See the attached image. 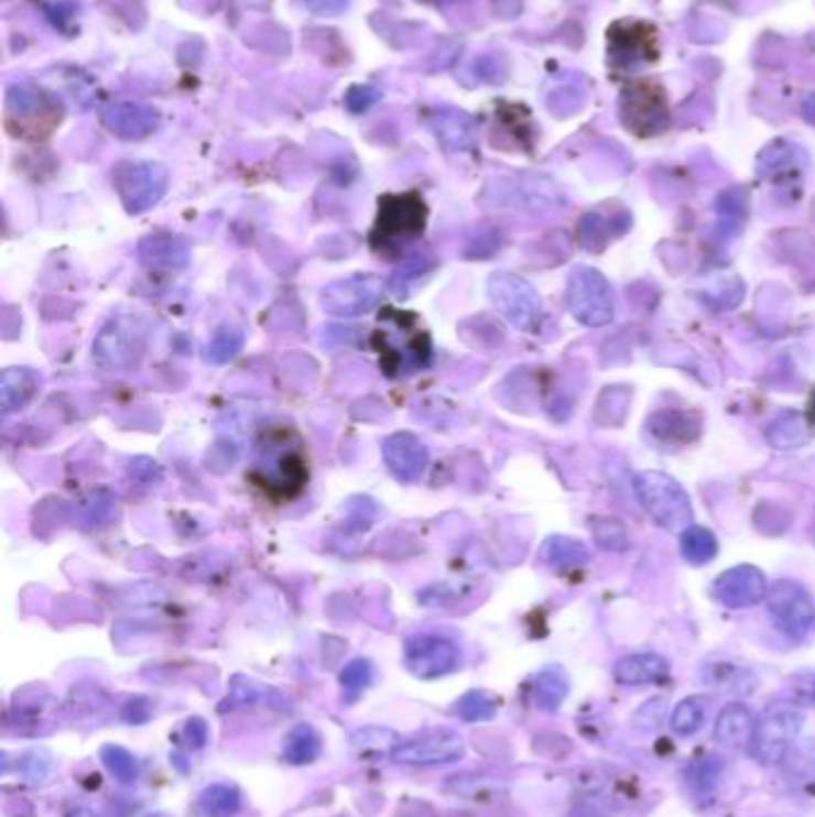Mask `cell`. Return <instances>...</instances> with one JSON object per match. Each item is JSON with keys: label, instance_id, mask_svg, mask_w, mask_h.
<instances>
[{"label": "cell", "instance_id": "6da1fadb", "mask_svg": "<svg viewBox=\"0 0 815 817\" xmlns=\"http://www.w3.org/2000/svg\"><path fill=\"white\" fill-rule=\"evenodd\" d=\"M251 481L273 500L297 498L308 481V461L304 443L287 426H271L257 443Z\"/></svg>", "mask_w": 815, "mask_h": 817}, {"label": "cell", "instance_id": "7a4b0ae2", "mask_svg": "<svg viewBox=\"0 0 815 817\" xmlns=\"http://www.w3.org/2000/svg\"><path fill=\"white\" fill-rule=\"evenodd\" d=\"M373 347L381 355V369L390 378L419 373L431 363V337L412 314L388 308L373 333Z\"/></svg>", "mask_w": 815, "mask_h": 817}, {"label": "cell", "instance_id": "3957f363", "mask_svg": "<svg viewBox=\"0 0 815 817\" xmlns=\"http://www.w3.org/2000/svg\"><path fill=\"white\" fill-rule=\"evenodd\" d=\"M637 500L658 526L667 531H686L694 524V506L686 490L672 476L660 471H641L634 478Z\"/></svg>", "mask_w": 815, "mask_h": 817}, {"label": "cell", "instance_id": "277c9868", "mask_svg": "<svg viewBox=\"0 0 815 817\" xmlns=\"http://www.w3.org/2000/svg\"><path fill=\"white\" fill-rule=\"evenodd\" d=\"M149 328L139 316L110 318L94 340V361L110 373L132 371L144 357Z\"/></svg>", "mask_w": 815, "mask_h": 817}, {"label": "cell", "instance_id": "5b68a950", "mask_svg": "<svg viewBox=\"0 0 815 817\" xmlns=\"http://www.w3.org/2000/svg\"><path fill=\"white\" fill-rule=\"evenodd\" d=\"M804 727V712L794 702H778L758 715L749 753L763 767L780 765L790 755L792 745Z\"/></svg>", "mask_w": 815, "mask_h": 817}, {"label": "cell", "instance_id": "8992f818", "mask_svg": "<svg viewBox=\"0 0 815 817\" xmlns=\"http://www.w3.org/2000/svg\"><path fill=\"white\" fill-rule=\"evenodd\" d=\"M426 228V206L416 194L385 196L378 208V220L371 232V244L376 251L390 253L400 251Z\"/></svg>", "mask_w": 815, "mask_h": 817}, {"label": "cell", "instance_id": "52a82bcc", "mask_svg": "<svg viewBox=\"0 0 815 817\" xmlns=\"http://www.w3.org/2000/svg\"><path fill=\"white\" fill-rule=\"evenodd\" d=\"M488 297L496 312L522 333H536L543 323V302L529 280L510 271L488 277Z\"/></svg>", "mask_w": 815, "mask_h": 817}, {"label": "cell", "instance_id": "ba28073f", "mask_svg": "<svg viewBox=\"0 0 815 817\" xmlns=\"http://www.w3.org/2000/svg\"><path fill=\"white\" fill-rule=\"evenodd\" d=\"M171 185L165 165L153 161H124L112 171V187L130 216L156 208Z\"/></svg>", "mask_w": 815, "mask_h": 817}, {"label": "cell", "instance_id": "9c48e42d", "mask_svg": "<svg viewBox=\"0 0 815 817\" xmlns=\"http://www.w3.org/2000/svg\"><path fill=\"white\" fill-rule=\"evenodd\" d=\"M567 306L582 326H608L615 316V297L608 277L591 265L572 268L567 277Z\"/></svg>", "mask_w": 815, "mask_h": 817}, {"label": "cell", "instance_id": "30bf717a", "mask_svg": "<svg viewBox=\"0 0 815 817\" xmlns=\"http://www.w3.org/2000/svg\"><path fill=\"white\" fill-rule=\"evenodd\" d=\"M620 120L631 134L655 137L670 127L665 89L655 79L631 81L620 96Z\"/></svg>", "mask_w": 815, "mask_h": 817}, {"label": "cell", "instance_id": "8fae6325", "mask_svg": "<svg viewBox=\"0 0 815 817\" xmlns=\"http://www.w3.org/2000/svg\"><path fill=\"white\" fill-rule=\"evenodd\" d=\"M768 614L786 639L804 641L815 631V602L796 581H775L768 588Z\"/></svg>", "mask_w": 815, "mask_h": 817}, {"label": "cell", "instance_id": "7c38bea8", "mask_svg": "<svg viewBox=\"0 0 815 817\" xmlns=\"http://www.w3.org/2000/svg\"><path fill=\"white\" fill-rule=\"evenodd\" d=\"M385 285L383 280L373 273H355L335 283L326 285L320 292V306L326 314L337 318H357L371 314L381 304Z\"/></svg>", "mask_w": 815, "mask_h": 817}, {"label": "cell", "instance_id": "4fadbf2b", "mask_svg": "<svg viewBox=\"0 0 815 817\" xmlns=\"http://www.w3.org/2000/svg\"><path fill=\"white\" fill-rule=\"evenodd\" d=\"M655 26L641 20H620L608 30V58L612 67H637L658 61Z\"/></svg>", "mask_w": 815, "mask_h": 817}, {"label": "cell", "instance_id": "5bb4252c", "mask_svg": "<svg viewBox=\"0 0 815 817\" xmlns=\"http://www.w3.org/2000/svg\"><path fill=\"white\" fill-rule=\"evenodd\" d=\"M464 758V739L453 729H433L416 739L398 743L392 760L410 767L453 765Z\"/></svg>", "mask_w": 815, "mask_h": 817}, {"label": "cell", "instance_id": "9a60e30c", "mask_svg": "<svg viewBox=\"0 0 815 817\" xmlns=\"http://www.w3.org/2000/svg\"><path fill=\"white\" fill-rule=\"evenodd\" d=\"M404 662L419 679H438L459 665V645L441 633H416L404 645Z\"/></svg>", "mask_w": 815, "mask_h": 817}, {"label": "cell", "instance_id": "2e32d148", "mask_svg": "<svg viewBox=\"0 0 815 817\" xmlns=\"http://www.w3.org/2000/svg\"><path fill=\"white\" fill-rule=\"evenodd\" d=\"M713 590L725 608L743 610V608H751V604L765 600L768 581L761 569H756L751 565H741V567H732V569L722 571L718 579H715Z\"/></svg>", "mask_w": 815, "mask_h": 817}, {"label": "cell", "instance_id": "e0dca14e", "mask_svg": "<svg viewBox=\"0 0 815 817\" xmlns=\"http://www.w3.org/2000/svg\"><path fill=\"white\" fill-rule=\"evenodd\" d=\"M383 459L392 478L400 483H416L428 467V447L412 433H395L383 440Z\"/></svg>", "mask_w": 815, "mask_h": 817}, {"label": "cell", "instance_id": "ac0fdd59", "mask_svg": "<svg viewBox=\"0 0 815 817\" xmlns=\"http://www.w3.org/2000/svg\"><path fill=\"white\" fill-rule=\"evenodd\" d=\"M139 261H142L151 271H165V273H177L182 268H187L192 259V249L185 237L173 235V232H156L144 237L137 247Z\"/></svg>", "mask_w": 815, "mask_h": 817}, {"label": "cell", "instance_id": "d6986e66", "mask_svg": "<svg viewBox=\"0 0 815 817\" xmlns=\"http://www.w3.org/2000/svg\"><path fill=\"white\" fill-rule=\"evenodd\" d=\"M104 124L124 142H139L159 127V112L142 104H112L104 110Z\"/></svg>", "mask_w": 815, "mask_h": 817}, {"label": "cell", "instance_id": "ffe728a7", "mask_svg": "<svg viewBox=\"0 0 815 817\" xmlns=\"http://www.w3.org/2000/svg\"><path fill=\"white\" fill-rule=\"evenodd\" d=\"M806 171V153L794 144L775 142L758 156V175L768 182H794Z\"/></svg>", "mask_w": 815, "mask_h": 817}, {"label": "cell", "instance_id": "44dd1931", "mask_svg": "<svg viewBox=\"0 0 815 817\" xmlns=\"http://www.w3.org/2000/svg\"><path fill=\"white\" fill-rule=\"evenodd\" d=\"M670 662L658 653H634L615 665V679L624 686L658 684L667 679Z\"/></svg>", "mask_w": 815, "mask_h": 817}, {"label": "cell", "instance_id": "7402d4cb", "mask_svg": "<svg viewBox=\"0 0 815 817\" xmlns=\"http://www.w3.org/2000/svg\"><path fill=\"white\" fill-rule=\"evenodd\" d=\"M756 717L743 702H729L715 720V741L725 749H743L753 737Z\"/></svg>", "mask_w": 815, "mask_h": 817}, {"label": "cell", "instance_id": "603a6c76", "mask_svg": "<svg viewBox=\"0 0 815 817\" xmlns=\"http://www.w3.org/2000/svg\"><path fill=\"white\" fill-rule=\"evenodd\" d=\"M649 433L655 440L684 445L698 438L700 424L694 414L677 412V408H665V412H655L649 418Z\"/></svg>", "mask_w": 815, "mask_h": 817}, {"label": "cell", "instance_id": "cb8c5ba5", "mask_svg": "<svg viewBox=\"0 0 815 817\" xmlns=\"http://www.w3.org/2000/svg\"><path fill=\"white\" fill-rule=\"evenodd\" d=\"M39 392V375L32 369H6L0 375V406L6 414L20 412Z\"/></svg>", "mask_w": 815, "mask_h": 817}, {"label": "cell", "instance_id": "d4e9b609", "mask_svg": "<svg viewBox=\"0 0 815 817\" xmlns=\"http://www.w3.org/2000/svg\"><path fill=\"white\" fill-rule=\"evenodd\" d=\"M700 679L708 684L715 691L725 694H737V696H749L758 688V679L743 667L732 665V662H713L700 672Z\"/></svg>", "mask_w": 815, "mask_h": 817}, {"label": "cell", "instance_id": "484cf974", "mask_svg": "<svg viewBox=\"0 0 815 817\" xmlns=\"http://www.w3.org/2000/svg\"><path fill=\"white\" fill-rule=\"evenodd\" d=\"M433 130L447 151H467L476 142V127L471 118L457 110L435 112Z\"/></svg>", "mask_w": 815, "mask_h": 817}, {"label": "cell", "instance_id": "4316f807", "mask_svg": "<svg viewBox=\"0 0 815 817\" xmlns=\"http://www.w3.org/2000/svg\"><path fill=\"white\" fill-rule=\"evenodd\" d=\"M541 559L547 567L559 569V571H569V569H582L591 562V553L586 551L584 543L565 538V535H553L547 538L541 547Z\"/></svg>", "mask_w": 815, "mask_h": 817}, {"label": "cell", "instance_id": "83f0119b", "mask_svg": "<svg viewBox=\"0 0 815 817\" xmlns=\"http://www.w3.org/2000/svg\"><path fill=\"white\" fill-rule=\"evenodd\" d=\"M765 438L772 447H778V449H796L808 443L811 428L806 424V418L801 414L784 412L768 426Z\"/></svg>", "mask_w": 815, "mask_h": 817}, {"label": "cell", "instance_id": "f1b7e54d", "mask_svg": "<svg viewBox=\"0 0 815 817\" xmlns=\"http://www.w3.org/2000/svg\"><path fill=\"white\" fill-rule=\"evenodd\" d=\"M569 694V682L559 667H545L533 682V702L545 712H555Z\"/></svg>", "mask_w": 815, "mask_h": 817}, {"label": "cell", "instance_id": "f546056e", "mask_svg": "<svg viewBox=\"0 0 815 817\" xmlns=\"http://www.w3.org/2000/svg\"><path fill=\"white\" fill-rule=\"evenodd\" d=\"M199 806L208 817H235L242 810V794L232 784H210L202 792Z\"/></svg>", "mask_w": 815, "mask_h": 817}, {"label": "cell", "instance_id": "4dcf8cb0", "mask_svg": "<svg viewBox=\"0 0 815 817\" xmlns=\"http://www.w3.org/2000/svg\"><path fill=\"white\" fill-rule=\"evenodd\" d=\"M318 753H320V737L312 725H297L290 731L285 739L283 755L290 760L292 765L314 763Z\"/></svg>", "mask_w": 815, "mask_h": 817}, {"label": "cell", "instance_id": "1f68e13d", "mask_svg": "<svg viewBox=\"0 0 815 817\" xmlns=\"http://www.w3.org/2000/svg\"><path fill=\"white\" fill-rule=\"evenodd\" d=\"M682 555L688 565H708L718 555V538L704 526L682 531Z\"/></svg>", "mask_w": 815, "mask_h": 817}, {"label": "cell", "instance_id": "d6a6232c", "mask_svg": "<svg viewBox=\"0 0 815 817\" xmlns=\"http://www.w3.org/2000/svg\"><path fill=\"white\" fill-rule=\"evenodd\" d=\"M435 268V261L431 259V253H412L402 261L395 273L390 277V290L398 294V297H406L416 283H421V277H426Z\"/></svg>", "mask_w": 815, "mask_h": 817}, {"label": "cell", "instance_id": "836d02e7", "mask_svg": "<svg viewBox=\"0 0 815 817\" xmlns=\"http://www.w3.org/2000/svg\"><path fill=\"white\" fill-rule=\"evenodd\" d=\"M706 712H708V700L704 696L684 698L670 717L672 731L680 737L696 734V731L706 722Z\"/></svg>", "mask_w": 815, "mask_h": 817}, {"label": "cell", "instance_id": "e575fe53", "mask_svg": "<svg viewBox=\"0 0 815 817\" xmlns=\"http://www.w3.org/2000/svg\"><path fill=\"white\" fill-rule=\"evenodd\" d=\"M244 347V333L235 326H222L210 337V342L204 349V357L208 363H228L237 355H240Z\"/></svg>", "mask_w": 815, "mask_h": 817}, {"label": "cell", "instance_id": "d590c367", "mask_svg": "<svg viewBox=\"0 0 815 817\" xmlns=\"http://www.w3.org/2000/svg\"><path fill=\"white\" fill-rule=\"evenodd\" d=\"M631 392L627 388H608L598 397L596 406V421L602 426H620L627 418Z\"/></svg>", "mask_w": 815, "mask_h": 817}, {"label": "cell", "instance_id": "8d00e7d4", "mask_svg": "<svg viewBox=\"0 0 815 817\" xmlns=\"http://www.w3.org/2000/svg\"><path fill=\"white\" fill-rule=\"evenodd\" d=\"M101 758H104V765L108 767V772L118 782L130 784L139 777L137 758L128 749H122V745H106V749L101 751Z\"/></svg>", "mask_w": 815, "mask_h": 817}, {"label": "cell", "instance_id": "74e56055", "mask_svg": "<svg viewBox=\"0 0 815 817\" xmlns=\"http://www.w3.org/2000/svg\"><path fill=\"white\" fill-rule=\"evenodd\" d=\"M496 710H498V700L488 691H471L457 702V715L467 722L493 720Z\"/></svg>", "mask_w": 815, "mask_h": 817}, {"label": "cell", "instance_id": "f35d334b", "mask_svg": "<svg viewBox=\"0 0 815 817\" xmlns=\"http://www.w3.org/2000/svg\"><path fill=\"white\" fill-rule=\"evenodd\" d=\"M617 235L615 230H610L608 220H602L600 216L596 214H586L582 220H579V244L586 249V251H602L608 244V239Z\"/></svg>", "mask_w": 815, "mask_h": 817}, {"label": "cell", "instance_id": "ab89813d", "mask_svg": "<svg viewBox=\"0 0 815 817\" xmlns=\"http://www.w3.org/2000/svg\"><path fill=\"white\" fill-rule=\"evenodd\" d=\"M110 510H112L110 492H106V490H94L91 495H87V498H84L77 504L79 524L84 529H94V526L101 524V521H106V516L110 514Z\"/></svg>", "mask_w": 815, "mask_h": 817}, {"label": "cell", "instance_id": "60d3db41", "mask_svg": "<svg viewBox=\"0 0 815 817\" xmlns=\"http://www.w3.org/2000/svg\"><path fill=\"white\" fill-rule=\"evenodd\" d=\"M371 676H373L371 662L359 657V660L349 662V665L340 672V684L345 688V694L357 696V694H361L363 688H367L371 684Z\"/></svg>", "mask_w": 815, "mask_h": 817}, {"label": "cell", "instance_id": "b9f144b4", "mask_svg": "<svg viewBox=\"0 0 815 817\" xmlns=\"http://www.w3.org/2000/svg\"><path fill=\"white\" fill-rule=\"evenodd\" d=\"M265 696H271V691H265V688H261L259 684L247 682V679H242V676H237V679L232 682V691H230L228 700H225V706H228V708L257 706V702L263 700Z\"/></svg>", "mask_w": 815, "mask_h": 817}, {"label": "cell", "instance_id": "7bdbcfd3", "mask_svg": "<svg viewBox=\"0 0 815 817\" xmlns=\"http://www.w3.org/2000/svg\"><path fill=\"white\" fill-rule=\"evenodd\" d=\"M786 698L794 706H815V674L813 672H798L794 674L784 688Z\"/></svg>", "mask_w": 815, "mask_h": 817}, {"label": "cell", "instance_id": "ee69618b", "mask_svg": "<svg viewBox=\"0 0 815 817\" xmlns=\"http://www.w3.org/2000/svg\"><path fill=\"white\" fill-rule=\"evenodd\" d=\"M594 535L600 543V547H608V551H624L627 547V533L620 521L615 519H600L594 524Z\"/></svg>", "mask_w": 815, "mask_h": 817}, {"label": "cell", "instance_id": "f6af8a7d", "mask_svg": "<svg viewBox=\"0 0 815 817\" xmlns=\"http://www.w3.org/2000/svg\"><path fill=\"white\" fill-rule=\"evenodd\" d=\"M667 706V702L663 700V698H653V700H649V702H645V706H641V710L634 715V725L637 727H643V729H653V727H658L660 722H663V717H665V708Z\"/></svg>", "mask_w": 815, "mask_h": 817}, {"label": "cell", "instance_id": "bcb514c9", "mask_svg": "<svg viewBox=\"0 0 815 817\" xmlns=\"http://www.w3.org/2000/svg\"><path fill=\"white\" fill-rule=\"evenodd\" d=\"M718 772L720 767L713 765V760H704V763H696L692 770H688V782H692V786H696L698 792H706V788H710L715 782H718Z\"/></svg>", "mask_w": 815, "mask_h": 817}, {"label": "cell", "instance_id": "7dc6e473", "mask_svg": "<svg viewBox=\"0 0 815 817\" xmlns=\"http://www.w3.org/2000/svg\"><path fill=\"white\" fill-rule=\"evenodd\" d=\"M378 98H381V94H378V89L373 87H355V89H349L345 104L352 112H363L371 106H376Z\"/></svg>", "mask_w": 815, "mask_h": 817}, {"label": "cell", "instance_id": "c3c4849f", "mask_svg": "<svg viewBox=\"0 0 815 817\" xmlns=\"http://www.w3.org/2000/svg\"><path fill=\"white\" fill-rule=\"evenodd\" d=\"M349 6V0H306V8L320 18H333Z\"/></svg>", "mask_w": 815, "mask_h": 817}, {"label": "cell", "instance_id": "681fc988", "mask_svg": "<svg viewBox=\"0 0 815 817\" xmlns=\"http://www.w3.org/2000/svg\"><path fill=\"white\" fill-rule=\"evenodd\" d=\"M185 737L192 741L194 749H202V745L206 743V737H208V729H206L204 720H189L187 727H185Z\"/></svg>", "mask_w": 815, "mask_h": 817}, {"label": "cell", "instance_id": "f907efd6", "mask_svg": "<svg viewBox=\"0 0 815 817\" xmlns=\"http://www.w3.org/2000/svg\"><path fill=\"white\" fill-rule=\"evenodd\" d=\"M804 116H806V120H808V122H813V124H815V96H811V98H808V101L804 104Z\"/></svg>", "mask_w": 815, "mask_h": 817}, {"label": "cell", "instance_id": "816d5d0a", "mask_svg": "<svg viewBox=\"0 0 815 817\" xmlns=\"http://www.w3.org/2000/svg\"><path fill=\"white\" fill-rule=\"evenodd\" d=\"M69 817H98V815L94 810H89V808H79V810H75Z\"/></svg>", "mask_w": 815, "mask_h": 817}, {"label": "cell", "instance_id": "f5cc1de1", "mask_svg": "<svg viewBox=\"0 0 815 817\" xmlns=\"http://www.w3.org/2000/svg\"><path fill=\"white\" fill-rule=\"evenodd\" d=\"M808 418H811V424L815 426V394H813V397H811V406H808Z\"/></svg>", "mask_w": 815, "mask_h": 817}, {"label": "cell", "instance_id": "db71d44e", "mask_svg": "<svg viewBox=\"0 0 815 817\" xmlns=\"http://www.w3.org/2000/svg\"><path fill=\"white\" fill-rule=\"evenodd\" d=\"M149 817H171V815H165V813H156V815H149Z\"/></svg>", "mask_w": 815, "mask_h": 817}]
</instances>
